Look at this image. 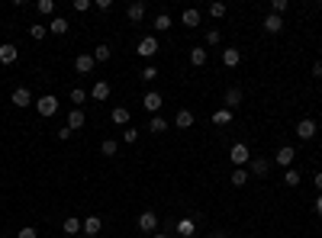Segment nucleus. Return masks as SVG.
Here are the masks:
<instances>
[{
	"label": "nucleus",
	"mask_w": 322,
	"mask_h": 238,
	"mask_svg": "<svg viewBox=\"0 0 322 238\" xmlns=\"http://www.w3.org/2000/svg\"><path fill=\"white\" fill-rule=\"evenodd\" d=\"M316 187H319V190H322V171H319V174H316Z\"/></svg>",
	"instance_id": "nucleus-47"
},
{
	"label": "nucleus",
	"mask_w": 322,
	"mask_h": 238,
	"mask_svg": "<svg viewBox=\"0 0 322 238\" xmlns=\"http://www.w3.org/2000/svg\"><path fill=\"white\" fill-rule=\"evenodd\" d=\"M139 229L142 232H155V229H158V216H155L152 209H145V213L139 216Z\"/></svg>",
	"instance_id": "nucleus-6"
},
{
	"label": "nucleus",
	"mask_w": 322,
	"mask_h": 238,
	"mask_svg": "<svg viewBox=\"0 0 322 238\" xmlns=\"http://www.w3.org/2000/svg\"><path fill=\"white\" fill-rule=\"evenodd\" d=\"M293 158H297V152H293L290 145H284V148H277V152H274V164H280V167H290Z\"/></svg>",
	"instance_id": "nucleus-4"
},
{
	"label": "nucleus",
	"mask_w": 322,
	"mask_h": 238,
	"mask_svg": "<svg viewBox=\"0 0 322 238\" xmlns=\"http://www.w3.org/2000/svg\"><path fill=\"white\" fill-rule=\"evenodd\" d=\"M313 74H316V78H322V58L316 61V65H313Z\"/></svg>",
	"instance_id": "nucleus-45"
},
{
	"label": "nucleus",
	"mask_w": 322,
	"mask_h": 238,
	"mask_svg": "<svg viewBox=\"0 0 322 238\" xmlns=\"http://www.w3.org/2000/svg\"><path fill=\"white\" fill-rule=\"evenodd\" d=\"M229 158H232V164L235 167H245L251 161V152H248V145H245V142H235V145L229 148Z\"/></svg>",
	"instance_id": "nucleus-1"
},
{
	"label": "nucleus",
	"mask_w": 322,
	"mask_h": 238,
	"mask_svg": "<svg viewBox=\"0 0 322 238\" xmlns=\"http://www.w3.org/2000/svg\"><path fill=\"white\" fill-rule=\"evenodd\" d=\"M238 61H242V52H238V49H225L222 52V65L225 68H235Z\"/></svg>",
	"instance_id": "nucleus-19"
},
{
	"label": "nucleus",
	"mask_w": 322,
	"mask_h": 238,
	"mask_svg": "<svg viewBox=\"0 0 322 238\" xmlns=\"http://www.w3.org/2000/svg\"><path fill=\"white\" fill-rule=\"evenodd\" d=\"M10 103L19 106V110H26V106L32 103V93L26 90V87H16V90H13V97H10Z\"/></svg>",
	"instance_id": "nucleus-5"
},
{
	"label": "nucleus",
	"mask_w": 322,
	"mask_h": 238,
	"mask_svg": "<svg viewBox=\"0 0 322 238\" xmlns=\"http://www.w3.org/2000/svg\"><path fill=\"white\" fill-rule=\"evenodd\" d=\"M71 6H74V10H78V13H87V10H91L94 3H91V0H74Z\"/></svg>",
	"instance_id": "nucleus-39"
},
{
	"label": "nucleus",
	"mask_w": 322,
	"mask_h": 238,
	"mask_svg": "<svg viewBox=\"0 0 322 238\" xmlns=\"http://www.w3.org/2000/svg\"><path fill=\"white\" fill-rule=\"evenodd\" d=\"M81 226H84V222H81V219H74V216H71V219H65L61 232H65V235H78V232H81Z\"/></svg>",
	"instance_id": "nucleus-26"
},
{
	"label": "nucleus",
	"mask_w": 322,
	"mask_h": 238,
	"mask_svg": "<svg viewBox=\"0 0 322 238\" xmlns=\"http://www.w3.org/2000/svg\"><path fill=\"white\" fill-rule=\"evenodd\" d=\"M84 100H87L84 87H74V90H71V103H74V110H84Z\"/></svg>",
	"instance_id": "nucleus-27"
},
{
	"label": "nucleus",
	"mask_w": 322,
	"mask_h": 238,
	"mask_svg": "<svg viewBox=\"0 0 322 238\" xmlns=\"http://www.w3.org/2000/svg\"><path fill=\"white\" fill-rule=\"evenodd\" d=\"M36 10H39V13H55V3H52V0H39Z\"/></svg>",
	"instance_id": "nucleus-37"
},
{
	"label": "nucleus",
	"mask_w": 322,
	"mask_h": 238,
	"mask_svg": "<svg viewBox=\"0 0 322 238\" xmlns=\"http://www.w3.org/2000/svg\"><path fill=\"white\" fill-rule=\"evenodd\" d=\"M219 39H222V36H219V29H210L207 32V45H219Z\"/></svg>",
	"instance_id": "nucleus-42"
},
{
	"label": "nucleus",
	"mask_w": 322,
	"mask_h": 238,
	"mask_svg": "<svg viewBox=\"0 0 322 238\" xmlns=\"http://www.w3.org/2000/svg\"><path fill=\"white\" fill-rule=\"evenodd\" d=\"M135 55H142V58H152V55H158V39H155V36H145L139 45H135Z\"/></svg>",
	"instance_id": "nucleus-3"
},
{
	"label": "nucleus",
	"mask_w": 322,
	"mask_h": 238,
	"mask_svg": "<svg viewBox=\"0 0 322 238\" xmlns=\"http://www.w3.org/2000/svg\"><path fill=\"white\" fill-rule=\"evenodd\" d=\"M126 16L132 19V23H142V19H145V3H142V0L129 3V6H126Z\"/></svg>",
	"instance_id": "nucleus-9"
},
{
	"label": "nucleus",
	"mask_w": 322,
	"mask_h": 238,
	"mask_svg": "<svg viewBox=\"0 0 322 238\" xmlns=\"http://www.w3.org/2000/svg\"><path fill=\"white\" fill-rule=\"evenodd\" d=\"M135 139H139V129H126V132H122V142H126V145H135Z\"/></svg>",
	"instance_id": "nucleus-35"
},
{
	"label": "nucleus",
	"mask_w": 322,
	"mask_h": 238,
	"mask_svg": "<svg viewBox=\"0 0 322 238\" xmlns=\"http://www.w3.org/2000/svg\"><path fill=\"white\" fill-rule=\"evenodd\" d=\"M210 16H213V19H222L225 16V3H219V0H216V3H210Z\"/></svg>",
	"instance_id": "nucleus-31"
},
{
	"label": "nucleus",
	"mask_w": 322,
	"mask_h": 238,
	"mask_svg": "<svg viewBox=\"0 0 322 238\" xmlns=\"http://www.w3.org/2000/svg\"><path fill=\"white\" fill-rule=\"evenodd\" d=\"M148 129H152V132H155V135H161V132H164V129H168V122H164L161 116H152V122H148Z\"/></svg>",
	"instance_id": "nucleus-30"
},
{
	"label": "nucleus",
	"mask_w": 322,
	"mask_h": 238,
	"mask_svg": "<svg viewBox=\"0 0 322 238\" xmlns=\"http://www.w3.org/2000/svg\"><path fill=\"white\" fill-rule=\"evenodd\" d=\"M316 213L322 216V196H316Z\"/></svg>",
	"instance_id": "nucleus-46"
},
{
	"label": "nucleus",
	"mask_w": 322,
	"mask_h": 238,
	"mask_svg": "<svg viewBox=\"0 0 322 238\" xmlns=\"http://www.w3.org/2000/svg\"><path fill=\"white\" fill-rule=\"evenodd\" d=\"M109 119H113L116 126H126V122H129V110H126V106H113V113H109Z\"/></svg>",
	"instance_id": "nucleus-23"
},
{
	"label": "nucleus",
	"mask_w": 322,
	"mask_h": 238,
	"mask_svg": "<svg viewBox=\"0 0 322 238\" xmlns=\"http://www.w3.org/2000/svg\"><path fill=\"white\" fill-rule=\"evenodd\" d=\"M0 238H6V235H0Z\"/></svg>",
	"instance_id": "nucleus-50"
},
{
	"label": "nucleus",
	"mask_w": 322,
	"mask_h": 238,
	"mask_svg": "<svg viewBox=\"0 0 322 238\" xmlns=\"http://www.w3.org/2000/svg\"><path fill=\"white\" fill-rule=\"evenodd\" d=\"M36 235H39V232H36L32 226H23V229L16 232V238H36Z\"/></svg>",
	"instance_id": "nucleus-38"
},
{
	"label": "nucleus",
	"mask_w": 322,
	"mask_h": 238,
	"mask_svg": "<svg viewBox=\"0 0 322 238\" xmlns=\"http://www.w3.org/2000/svg\"><path fill=\"white\" fill-rule=\"evenodd\" d=\"M271 171V161L268 158H251L248 161V174H258V177H261V174H268Z\"/></svg>",
	"instance_id": "nucleus-11"
},
{
	"label": "nucleus",
	"mask_w": 322,
	"mask_h": 238,
	"mask_svg": "<svg viewBox=\"0 0 322 238\" xmlns=\"http://www.w3.org/2000/svg\"><path fill=\"white\" fill-rule=\"evenodd\" d=\"M155 78H158V68H155V65H148L145 71H142V80H155Z\"/></svg>",
	"instance_id": "nucleus-40"
},
{
	"label": "nucleus",
	"mask_w": 322,
	"mask_h": 238,
	"mask_svg": "<svg viewBox=\"0 0 322 238\" xmlns=\"http://www.w3.org/2000/svg\"><path fill=\"white\" fill-rule=\"evenodd\" d=\"M174 122H177V129H190V126H194V113H190V110H181L174 116Z\"/></svg>",
	"instance_id": "nucleus-25"
},
{
	"label": "nucleus",
	"mask_w": 322,
	"mask_h": 238,
	"mask_svg": "<svg viewBox=\"0 0 322 238\" xmlns=\"http://www.w3.org/2000/svg\"><path fill=\"white\" fill-rule=\"evenodd\" d=\"M194 232H197V219H181V222H177V235L190 238Z\"/></svg>",
	"instance_id": "nucleus-18"
},
{
	"label": "nucleus",
	"mask_w": 322,
	"mask_h": 238,
	"mask_svg": "<svg viewBox=\"0 0 322 238\" xmlns=\"http://www.w3.org/2000/svg\"><path fill=\"white\" fill-rule=\"evenodd\" d=\"M94 61H109V45H97L94 49Z\"/></svg>",
	"instance_id": "nucleus-32"
},
{
	"label": "nucleus",
	"mask_w": 322,
	"mask_h": 238,
	"mask_svg": "<svg viewBox=\"0 0 322 238\" xmlns=\"http://www.w3.org/2000/svg\"><path fill=\"white\" fill-rule=\"evenodd\" d=\"M152 238H168V235H152Z\"/></svg>",
	"instance_id": "nucleus-49"
},
{
	"label": "nucleus",
	"mask_w": 322,
	"mask_h": 238,
	"mask_svg": "<svg viewBox=\"0 0 322 238\" xmlns=\"http://www.w3.org/2000/svg\"><path fill=\"white\" fill-rule=\"evenodd\" d=\"M190 65H194V68H203V65H207V49H200V45H197V49H190Z\"/></svg>",
	"instance_id": "nucleus-22"
},
{
	"label": "nucleus",
	"mask_w": 322,
	"mask_h": 238,
	"mask_svg": "<svg viewBox=\"0 0 322 238\" xmlns=\"http://www.w3.org/2000/svg\"><path fill=\"white\" fill-rule=\"evenodd\" d=\"M142 106H145L148 113H158V110H161V93H155V90H152V93H145Z\"/></svg>",
	"instance_id": "nucleus-14"
},
{
	"label": "nucleus",
	"mask_w": 322,
	"mask_h": 238,
	"mask_svg": "<svg viewBox=\"0 0 322 238\" xmlns=\"http://www.w3.org/2000/svg\"><path fill=\"white\" fill-rule=\"evenodd\" d=\"M184 26H187V29H194V26H200V10H194V6H190V10H184Z\"/></svg>",
	"instance_id": "nucleus-21"
},
{
	"label": "nucleus",
	"mask_w": 322,
	"mask_h": 238,
	"mask_svg": "<svg viewBox=\"0 0 322 238\" xmlns=\"http://www.w3.org/2000/svg\"><path fill=\"white\" fill-rule=\"evenodd\" d=\"M210 238H225V232H210Z\"/></svg>",
	"instance_id": "nucleus-48"
},
{
	"label": "nucleus",
	"mask_w": 322,
	"mask_h": 238,
	"mask_svg": "<svg viewBox=\"0 0 322 238\" xmlns=\"http://www.w3.org/2000/svg\"><path fill=\"white\" fill-rule=\"evenodd\" d=\"M68 139H71V129H68V126L58 129V142H68Z\"/></svg>",
	"instance_id": "nucleus-43"
},
{
	"label": "nucleus",
	"mask_w": 322,
	"mask_h": 238,
	"mask_svg": "<svg viewBox=\"0 0 322 238\" xmlns=\"http://www.w3.org/2000/svg\"><path fill=\"white\" fill-rule=\"evenodd\" d=\"M297 135H300L303 142H310L313 135H316V122H313V119H300V122H297Z\"/></svg>",
	"instance_id": "nucleus-7"
},
{
	"label": "nucleus",
	"mask_w": 322,
	"mask_h": 238,
	"mask_svg": "<svg viewBox=\"0 0 322 238\" xmlns=\"http://www.w3.org/2000/svg\"><path fill=\"white\" fill-rule=\"evenodd\" d=\"M155 29H161V32H164V29H171V16H168V13H161V16L155 19Z\"/></svg>",
	"instance_id": "nucleus-34"
},
{
	"label": "nucleus",
	"mask_w": 322,
	"mask_h": 238,
	"mask_svg": "<svg viewBox=\"0 0 322 238\" xmlns=\"http://www.w3.org/2000/svg\"><path fill=\"white\" fill-rule=\"evenodd\" d=\"M213 122H216V126H225V122H232V110H225V106H222V110H216V113H213Z\"/></svg>",
	"instance_id": "nucleus-28"
},
{
	"label": "nucleus",
	"mask_w": 322,
	"mask_h": 238,
	"mask_svg": "<svg viewBox=\"0 0 322 238\" xmlns=\"http://www.w3.org/2000/svg\"><path fill=\"white\" fill-rule=\"evenodd\" d=\"M81 126H84V110H71L68 113V129L74 132V129H81Z\"/></svg>",
	"instance_id": "nucleus-24"
},
{
	"label": "nucleus",
	"mask_w": 322,
	"mask_h": 238,
	"mask_svg": "<svg viewBox=\"0 0 322 238\" xmlns=\"http://www.w3.org/2000/svg\"><path fill=\"white\" fill-rule=\"evenodd\" d=\"M16 55H19L16 45H10V42L0 45V65H13V61H16Z\"/></svg>",
	"instance_id": "nucleus-10"
},
{
	"label": "nucleus",
	"mask_w": 322,
	"mask_h": 238,
	"mask_svg": "<svg viewBox=\"0 0 322 238\" xmlns=\"http://www.w3.org/2000/svg\"><path fill=\"white\" fill-rule=\"evenodd\" d=\"M81 229H84V235H87V238H94V235H100L104 222H100L97 216H87V219H84V226H81Z\"/></svg>",
	"instance_id": "nucleus-12"
},
{
	"label": "nucleus",
	"mask_w": 322,
	"mask_h": 238,
	"mask_svg": "<svg viewBox=\"0 0 322 238\" xmlns=\"http://www.w3.org/2000/svg\"><path fill=\"white\" fill-rule=\"evenodd\" d=\"M287 6H290V3H287V0H274V3H271L274 16H280V13H287Z\"/></svg>",
	"instance_id": "nucleus-36"
},
{
	"label": "nucleus",
	"mask_w": 322,
	"mask_h": 238,
	"mask_svg": "<svg viewBox=\"0 0 322 238\" xmlns=\"http://www.w3.org/2000/svg\"><path fill=\"white\" fill-rule=\"evenodd\" d=\"M36 110H39V116H55V113H58V97H52V93L39 97L36 100Z\"/></svg>",
	"instance_id": "nucleus-2"
},
{
	"label": "nucleus",
	"mask_w": 322,
	"mask_h": 238,
	"mask_svg": "<svg viewBox=\"0 0 322 238\" xmlns=\"http://www.w3.org/2000/svg\"><path fill=\"white\" fill-rule=\"evenodd\" d=\"M238 103H242V90H238V87H229V90H225V110H238Z\"/></svg>",
	"instance_id": "nucleus-13"
},
{
	"label": "nucleus",
	"mask_w": 322,
	"mask_h": 238,
	"mask_svg": "<svg viewBox=\"0 0 322 238\" xmlns=\"http://www.w3.org/2000/svg\"><path fill=\"white\" fill-rule=\"evenodd\" d=\"M94 6H97V10H109V6H113V0H97Z\"/></svg>",
	"instance_id": "nucleus-44"
},
{
	"label": "nucleus",
	"mask_w": 322,
	"mask_h": 238,
	"mask_svg": "<svg viewBox=\"0 0 322 238\" xmlns=\"http://www.w3.org/2000/svg\"><path fill=\"white\" fill-rule=\"evenodd\" d=\"M280 29H284V19H280V16H274V13H271V16H264V32H271V36H274V32H280Z\"/></svg>",
	"instance_id": "nucleus-16"
},
{
	"label": "nucleus",
	"mask_w": 322,
	"mask_h": 238,
	"mask_svg": "<svg viewBox=\"0 0 322 238\" xmlns=\"http://www.w3.org/2000/svg\"><path fill=\"white\" fill-rule=\"evenodd\" d=\"M68 26H71V23H68L65 16H55L52 23H49V32H55V36H65V32H68Z\"/></svg>",
	"instance_id": "nucleus-17"
},
{
	"label": "nucleus",
	"mask_w": 322,
	"mask_h": 238,
	"mask_svg": "<svg viewBox=\"0 0 322 238\" xmlns=\"http://www.w3.org/2000/svg\"><path fill=\"white\" fill-rule=\"evenodd\" d=\"M91 97L94 100H107L109 97V80H97V84H94V90H91Z\"/></svg>",
	"instance_id": "nucleus-20"
},
{
	"label": "nucleus",
	"mask_w": 322,
	"mask_h": 238,
	"mask_svg": "<svg viewBox=\"0 0 322 238\" xmlns=\"http://www.w3.org/2000/svg\"><path fill=\"white\" fill-rule=\"evenodd\" d=\"M100 152H104V155H116V142H113V139H107L104 145H100Z\"/></svg>",
	"instance_id": "nucleus-41"
},
{
	"label": "nucleus",
	"mask_w": 322,
	"mask_h": 238,
	"mask_svg": "<svg viewBox=\"0 0 322 238\" xmlns=\"http://www.w3.org/2000/svg\"><path fill=\"white\" fill-rule=\"evenodd\" d=\"M94 65H97L94 55H78V58H74V71H78V74H91Z\"/></svg>",
	"instance_id": "nucleus-8"
},
{
	"label": "nucleus",
	"mask_w": 322,
	"mask_h": 238,
	"mask_svg": "<svg viewBox=\"0 0 322 238\" xmlns=\"http://www.w3.org/2000/svg\"><path fill=\"white\" fill-rule=\"evenodd\" d=\"M248 177H251V174H248V167H235V171H232V187H245V183H248Z\"/></svg>",
	"instance_id": "nucleus-15"
},
{
	"label": "nucleus",
	"mask_w": 322,
	"mask_h": 238,
	"mask_svg": "<svg viewBox=\"0 0 322 238\" xmlns=\"http://www.w3.org/2000/svg\"><path fill=\"white\" fill-rule=\"evenodd\" d=\"M45 32H49V26H29V39L32 42H42Z\"/></svg>",
	"instance_id": "nucleus-29"
},
{
	"label": "nucleus",
	"mask_w": 322,
	"mask_h": 238,
	"mask_svg": "<svg viewBox=\"0 0 322 238\" xmlns=\"http://www.w3.org/2000/svg\"><path fill=\"white\" fill-rule=\"evenodd\" d=\"M284 183H287V187H297V183H300V174L293 171V167H287V174H284Z\"/></svg>",
	"instance_id": "nucleus-33"
}]
</instances>
